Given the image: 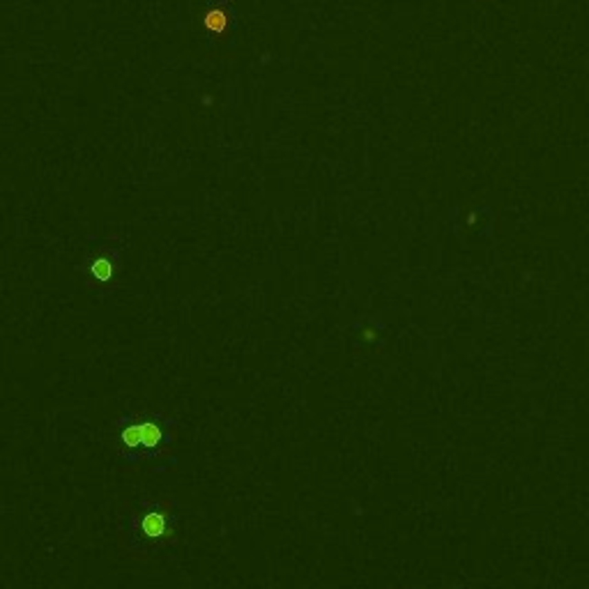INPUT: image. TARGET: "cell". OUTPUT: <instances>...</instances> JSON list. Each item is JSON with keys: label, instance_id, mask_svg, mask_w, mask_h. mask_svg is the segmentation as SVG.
<instances>
[{"label": "cell", "instance_id": "cell-1", "mask_svg": "<svg viewBox=\"0 0 589 589\" xmlns=\"http://www.w3.org/2000/svg\"><path fill=\"white\" fill-rule=\"evenodd\" d=\"M120 440L129 449H138V447L140 449H157L164 442V428L150 419L136 421V424H129L120 431Z\"/></svg>", "mask_w": 589, "mask_h": 589}, {"label": "cell", "instance_id": "cell-3", "mask_svg": "<svg viewBox=\"0 0 589 589\" xmlns=\"http://www.w3.org/2000/svg\"><path fill=\"white\" fill-rule=\"evenodd\" d=\"M140 530H143L145 537H150V539L164 537L166 534V515L162 511L145 513L143 520H140Z\"/></svg>", "mask_w": 589, "mask_h": 589}, {"label": "cell", "instance_id": "cell-2", "mask_svg": "<svg viewBox=\"0 0 589 589\" xmlns=\"http://www.w3.org/2000/svg\"><path fill=\"white\" fill-rule=\"evenodd\" d=\"M231 14L226 8H210L203 14V25L207 32H212V35H224L226 30H228L231 25Z\"/></svg>", "mask_w": 589, "mask_h": 589}, {"label": "cell", "instance_id": "cell-4", "mask_svg": "<svg viewBox=\"0 0 589 589\" xmlns=\"http://www.w3.org/2000/svg\"><path fill=\"white\" fill-rule=\"evenodd\" d=\"M90 272L97 281L106 283V281H111V277H113V265L109 263V258H97L95 263L90 265Z\"/></svg>", "mask_w": 589, "mask_h": 589}]
</instances>
